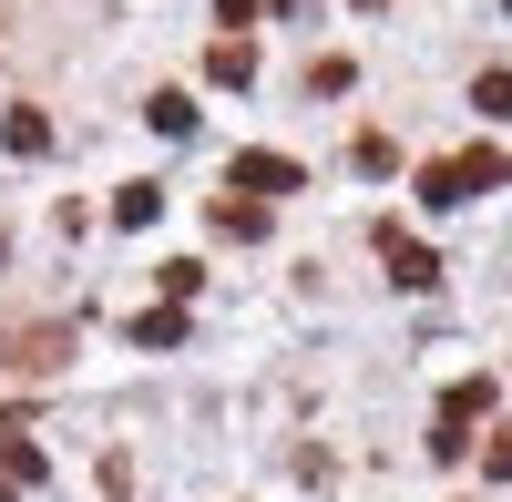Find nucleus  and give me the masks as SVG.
<instances>
[{
	"mask_svg": "<svg viewBox=\"0 0 512 502\" xmlns=\"http://www.w3.org/2000/svg\"><path fill=\"white\" fill-rule=\"evenodd\" d=\"M482 185H502V154H492V144L451 154V164H420V205H431V216H451V205L482 195Z\"/></svg>",
	"mask_w": 512,
	"mask_h": 502,
	"instance_id": "nucleus-1",
	"label": "nucleus"
},
{
	"mask_svg": "<svg viewBox=\"0 0 512 502\" xmlns=\"http://www.w3.org/2000/svg\"><path fill=\"white\" fill-rule=\"evenodd\" d=\"M236 185L246 195H308V164L297 154H236Z\"/></svg>",
	"mask_w": 512,
	"mask_h": 502,
	"instance_id": "nucleus-2",
	"label": "nucleus"
},
{
	"mask_svg": "<svg viewBox=\"0 0 512 502\" xmlns=\"http://www.w3.org/2000/svg\"><path fill=\"white\" fill-rule=\"evenodd\" d=\"M379 246H390V267H400V287H441V257H431V246H410L400 226H379Z\"/></svg>",
	"mask_w": 512,
	"mask_h": 502,
	"instance_id": "nucleus-3",
	"label": "nucleus"
},
{
	"mask_svg": "<svg viewBox=\"0 0 512 502\" xmlns=\"http://www.w3.org/2000/svg\"><path fill=\"white\" fill-rule=\"evenodd\" d=\"M154 216H164V185H123L113 195V226H154Z\"/></svg>",
	"mask_w": 512,
	"mask_h": 502,
	"instance_id": "nucleus-4",
	"label": "nucleus"
},
{
	"mask_svg": "<svg viewBox=\"0 0 512 502\" xmlns=\"http://www.w3.org/2000/svg\"><path fill=\"white\" fill-rule=\"evenodd\" d=\"M0 144H11V154H41V144H52V123H41V113H31V103H21V113H11V123H0Z\"/></svg>",
	"mask_w": 512,
	"mask_h": 502,
	"instance_id": "nucleus-5",
	"label": "nucleus"
},
{
	"mask_svg": "<svg viewBox=\"0 0 512 502\" xmlns=\"http://www.w3.org/2000/svg\"><path fill=\"white\" fill-rule=\"evenodd\" d=\"M144 123H154V134H195V103H185V93H154Z\"/></svg>",
	"mask_w": 512,
	"mask_h": 502,
	"instance_id": "nucleus-6",
	"label": "nucleus"
},
{
	"mask_svg": "<svg viewBox=\"0 0 512 502\" xmlns=\"http://www.w3.org/2000/svg\"><path fill=\"white\" fill-rule=\"evenodd\" d=\"M246 72H256L246 41H216V52H205V82H246Z\"/></svg>",
	"mask_w": 512,
	"mask_h": 502,
	"instance_id": "nucleus-7",
	"label": "nucleus"
},
{
	"mask_svg": "<svg viewBox=\"0 0 512 502\" xmlns=\"http://www.w3.org/2000/svg\"><path fill=\"white\" fill-rule=\"evenodd\" d=\"M472 103H482L492 123H512V72H482V82H472Z\"/></svg>",
	"mask_w": 512,
	"mask_h": 502,
	"instance_id": "nucleus-8",
	"label": "nucleus"
},
{
	"mask_svg": "<svg viewBox=\"0 0 512 502\" xmlns=\"http://www.w3.org/2000/svg\"><path fill=\"white\" fill-rule=\"evenodd\" d=\"M134 339H144V349H175V339H185V318H175V308H154V318H134Z\"/></svg>",
	"mask_w": 512,
	"mask_h": 502,
	"instance_id": "nucleus-9",
	"label": "nucleus"
},
{
	"mask_svg": "<svg viewBox=\"0 0 512 502\" xmlns=\"http://www.w3.org/2000/svg\"><path fill=\"white\" fill-rule=\"evenodd\" d=\"M349 164H359V175H390V164H400V144H390V134H359V154H349Z\"/></svg>",
	"mask_w": 512,
	"mask_h": 502,
	"instance_id": "nucleus-10",
	"label": "nucleus"
},
{
	"mask_svg": "<svg viewBox=\"0 0 512 502\" xmlns=\"http://www.w3.org/2000/svg\"><path fill=\"white\" fill-rule=\"evenodd\" d=\"M502 11H512V0H502Z\"/></svg>",
	"mask_w": 512,
	"mask_h": 502,
	"instance_id": "nucleus-11",
	"label": "nucleus"
}]
</instances>
